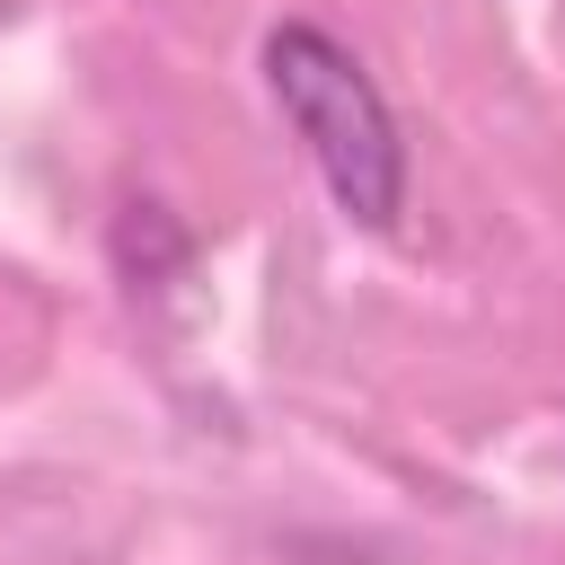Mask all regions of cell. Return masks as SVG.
I'll return each mask as SVG.
<instances>
[{
    "instance_id": "1",
    "label": "cell",
    "mask_w": 565,
    "mask_h": 565,
    "mask_svg": "<svg viewBox=\"0 0 565 565\" xmlns=\"http://www.w3.org/2000/svg\"><path fill=\"white\" fill-rule=\"evenodd\" d=\"M265 88H274L282 124L300 132L309 168L327 177L335 212L362 230H388L406 212V141H397L380 79L327 26H274L265 35Z\"/></svg>"
}]
</instances>
